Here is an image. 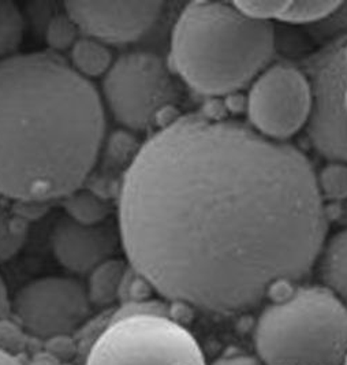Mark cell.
<instances>
[{"instance_id":"4","label":"cell","mask_w":347,"mask_h":365,"mask_svg":"<svg viewBox=\"0 0 347 365\" xmlns=\"http://www.w3.org/2000/svg\"><path fill=\"white\" fill-rule=\"evenodd\" d=\"M253 341L263 365H345L347 308L324 286L299 287L263 309Z\"/></svg>"},{"instance_id":"25","label":"cell","mask_w":347,"mask_h":365,"mask_svg":"<svg viewBox=\"0 0 347 365\" xmlns=\"http://www.w3.org/2000/svg\"><path fill=\"white\" fill-rule=\"evenodd\" d=\"M0 365H24L11 351L0 348Z\"/></svg>"},{"instance_id":"16","label":"cell","mask_w":347,"mask_h":365,"mask_svg":"<svg viewBox=\"0 0 347 365\" xmlns=\"http://www.w3.org/2000/svg\"><path fill=\"white\" fill-rule=\"evenodd\" d=\"M25 34V19L14 1L0 0V63L17 55Z\"/></svg>"},{"instance_id":"5","label":"cell","mask_w":347,"mask_h":365,"mask_svg":"<svg viewBox=\"0 0 347 365\" xmlns=\"http://www.w3.org/2000/svg\"><path fill=\"white\" fill-rule=\"evenodd\" d=\"M85 365H207L195 335L162 301L123 302L88 349Z\"/></svg>"},{"instance_id":"18","label":"cell","mask_w":347,"mask_h":365,"mask_svg":"<svg viewBox=\"0 0 347 365\" xmlns=\"http://www.w3.org/2000/svg\"><path fill=\"white\" fill-rule=\"evenodd\" d=\"M83 34L66 11L56 14L51 19L46 31V40L51 52L58 53L70 51Z\"/></svg>"},{"instance_id":"12","label":"cell","mask_w":347,"mask_h":365,"mask_svg":"<svg viewBox=\"0 0 347 365\" xmlns=\"http://www.w3.org/2000/svg\"><path fill=\"white\" fill-rule=\"evenodd\" d=\"M323 286L347 308V229L336 232L320 253Z\"/></svg>"},{"instance_id":"17","label":"cell","mask_w":347,"mask_h":365,"mask_svg":"<svg viewBox=\"0 0 347 365\" xmlns=\"http://www.w3.org/2000/svg\"><path fill=\"white\" fill-rule=\"evenodd\" d=\"M341 1H289L281 19L287 24H318L330 17Z\"/></svg>"},{"instance_id":"7","label":"cell","mask_w":347,"mask_h":365,"mask_svg":"<svg viewBox=\"0 0 347 365\" xmlns=\"http://www.w3.org/2000/svg\"><path fill=\"white\" fill-rule=\"evenodd\" d=\"M309 73L312 107L306 125L311 141L327 159L347 165V37L316 55Z\"/></svg>"},{"instance_id":"14","label":"cell","mask_w":347,"mask_h":365,"mask_svg":"<svg viewBox=\"0 0 347 365\" xmlns=\"http://www.w3.org/2000/svg\"><path fill=\"white\" fill-rule=\"evenodd\" d=\"M111 48L92 37L81 36L70 50V66L86 80L104 77L114 63Z\"/></svg>"},{"instance_id":"23","label":"cell","mask_w":347,"mask_h":365,"mask_svg":"<svg viewBox=\"0 0 347 365\" xmlns=\"http://www.w3.org/2000/svg\"><path fill=\"white\" fill-rule=\"evenodd\" d=\"M207 365H263L256 354H250L239 350L226 351L215 359L211 364Z\"/></svg>"},{"instance_id":"9","label":"cell","mask_w":347,"mask_h":365,"mask_svg":"<svg viewBox=\"0 0 347 365\" xmlns=\"http://www.w3.org/2000/svg\"><path fill=\"white\" fill-rule=\"evenodd\" d=\"M92 308L86 286L73 277L37 278L24 284L11 299V312L19 326L38 338L77 331Z\"/></svg>"},{"instance_id":"11","label":"cell","mask_w":347,"mask_h":365,"mask_svg":"<svg viewBox=\"0 0 347 365\" xmlns=\"http://www.w3.org/2000/svg\"><path fill=\"white\" fill-rule=\"evenodd\" d=\"M119 232L107 223L86 226L63 216L51 232L52 252L68 272L83 275L114 257Z\"/></svg>"},{"instance_id":"2","label":"cell","mask_w":347,"mask_h":365,"mask_svg":"<svg viewBox=\"0 0 347 365\" xmlns=\"http://www.w3.org/2000/svg\"><path fill=\"white\" fill-rule=\"evenodd\" d=\"M105 111L92 81L51 51L0 63V196L65 199L96 166Z\"/></svg>"},{"instance_id":"22","label":"cell","mask_w":347,"mask_h":365,"mask_svg":"<svg viewBox=\"0 0 347 365\" xmlns=\"http://www.w3.org/2000/svg\"><path fill=\"white\" fill-rule=\"evenodd\" d=\"M317 31L324 36L347 37V1H341L330 17L317 24Z\"/></svg>"},{"instance_id":"24","label":"cell","mask_w":347,"mask_h":365,"mask_svg":"<svg viewBox=\"0 0 347 365\" xmlns=\"http://www.w3.org/2000/svg\"><path fill=\"white\" fill-rule=\"evenodd\" d=\"M11 314V299L4 279L0 275V320L7 319Z\"/></svg>"},{"instance_id":"20","label":"cell","mask_w":347,"mask_h":365,"mask_svg":"<svg viewBox=\"0 0 347 365\" xmlns=\"http://www.w3.org/2000/svg\"><path fill=\"white\" fill-rule=\"evenodd\" d=\"M321 197L342 200L347 197V165L332 162L326 167L320 177L316 175Z\"/></svg>"},{"instance_id":"6","label":"cell","mask_w":347,"mask_h":365,"mask_svg":"<svg viewBox=\"0 0 347 365\" xmlns=\"http://www.w3.org/2000/svg\"><path fill=\"white\" fill-rule=\"evenodd\" d=\"M175 98L168 67L162 58L147 51L122 55L103 77V103L130 130L149 129Z\"/></svg>"},{"instance_id":"3","label":"cell","mask_w":347,"mask_h":365,"mask_svg":"<svg viewBox=\"0 0 347 365\" xmlns=\"http://www.w3.org/2000/svg\"><path fill=\"white\" fill-rule=\"evenodd\" d=\"M274 51L272 22L248 17L234 3L192 1L174 25L170 61L200 95L224 96L252 83Z\"/></svg>"},{"instance_id":"19","label":"cell","mask_w":347,"mask_h":365,"mask_svg":"<svg viewBox=\"0 0 347 365\" xmlns=\"http://www.w3.org/2000/svg\"><path fill=\"white\" fill-rule=\"evenodd\" d=\"M24 241L25 230L22 222L0 210V263L13 259L22 248Z\"/></svg>"},{"instance_id":"26","label":"cell","mask_w":347,"mask_h":365,"mask_svg":"<svg viewBox=\"0 0 347 365\" xmlns=\"http://www.w3.org/2000/svg\"><path fill=\"white\" fill-rule=\"evenodd\" d=\"M345 110H346V114H347V86H346V91H345Z\"/></svg>"},{"instance_id":"10","label":"cell","mask_w":347,"mask_h":365,"mask_svg":"<svg viewBox=\"0 0 347 365\" xmlns=\"http://www.w3.org/2000/svg\"><path fill=\"white\" fill-rule=\"evenodd\" d=\"M163 10L162 1H67L65 11L83 36L110 46L129 44L148 34Z\"/></svg>"},{"instance_id":"1","label":"cell","mask_w":347,"mask_h":365,"mask_svg":"<svg viewBox=\"0 0 347 365\" xmlns=\"http://www.w3.org/2000/svg\"><path fill=\"white\" fill-rule=\"evenodd\" d=\"M129 266L163 299L237 315L305 278L328 229L314 168L293 145L186 115L140 148L119 193Z\"/></svg>"},{"instance_id":"8","label":"cell","mask_w":347,"mask_h":365,"mask_svg":"<svg viewBox=\"0 0 347 365\" xmlns=\"http://www.w3.org/2000/svg\"><path fill=\"white\" fill-rule=\"evenodd\" d=\"M312 107L308 77L296 67L275 65L264 68L250 85L248 116L256 133L284 141L306 123Z\"/></svg>"},{"instance_id":"21","label":"cell","mask_w":347,"mask_h":365,"mask_svg":"<svg viewBox=\"0 0 347 365\" xmlns=\"http://www.w3.org/2000/svg\"><path fill=\"white\" fill-rule=\"evenodd\" d=\"M287 4L289 1L281 0H245L234 3V6L245 16L268 22L272 19H281L287 9Z\"/></svg>"},{"instance_id":"13","label":"cell","mask_w":347,"mask_h":365,"mask_svg":"<svg viewBox=\"0 0 347 365\" xmlns=\"http://www.w3.org/2000/svg\"><path fill=\"white\" fill-rule=\"evenodd\" d=\"M129 267L119 259H110L89 272L86 292L92 307L108 308L120 299Z\"/></svg>"},{"instance_id":"15","label":"cell","mask_w":347,"mask_h":365,"mask_svg":"<svg viewBox=\"0 0 347 365\" xmlns=\"http://www.w3.org/2000/svg\"><path fill=\"white\" fill-rule=\"evenodd\" d=\"M65 210L67 217L86 226L105 223V219L111 211L107 200L90 190L83 189H78L65 197Z\"/></svg>"}]
</instances>
